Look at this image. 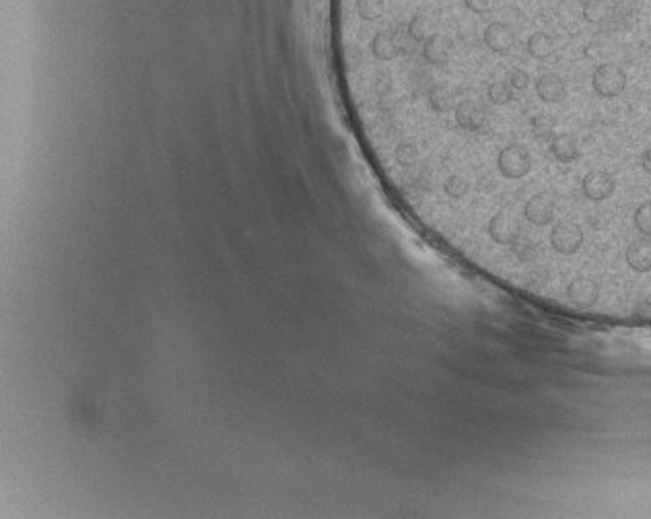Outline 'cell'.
<instances>
[{
    "label": "cell",
    "instance_id": "1",
    "mask_svg": "<svg viewBox=\"0 0 651 519\" xmlns=\"http://www.w3.org/2000/svg\"><path fill=\"white\" fill-rule=\"evenodd\" d=\"M592 87L600 97L612 99L627 87V74L618 64H610V62L602 64V66H597L592 76Z\"/></svg>",
    "mask_w": 651,
    "mask_h": 519
},
{
    "label": "cell",
    "instance_id": "2",
    "mask_svg": "<svg viewBox=\"0 0 651 519\" xmlns=\"http://www.w3.org/2000/svg\"><path fill=\"white\" fill-rule=\"evenodd\" d=\"M497 169L507 179L524 178L532 169V157L525 148L511 144V146L501 148V153L497 155Z\"/></svg>",
    "mask_w": 651,
    "mask_h": 519
},
{
    "label": "cell",
    "instance_id": "3",
    "mask_svg": "<svg viewBox=\"0 0 651 519\" xmlns=\"http://www.w3.org/2000/svg\"><path fill=\"white\" fill-rule=\"evenodd\" d=\"M453 122L462 132H483L487 128V111L474 99H460L453 109Z\"/></svg>",
    "mask_w": 651,
    "mask_h": 519
},
{
    "label": "cell",
    "instance_id": "4",
    "mask_svg": "<svg viewBox=\"0 0 651 519\" xmlns=\"http://www.w3.org/2000/svg\"><path fill=\"white\" fill-rule=\"evenodd\" d=\"M488 235L495 243L499 246H515L520 235H522V227L518 223V218H513L507 213H497L488 221L487 227Z\"/></svg>",
    "mask_w": 651,
    "mask_h": 519
},
{
    "label": "cell",
    "instance_id": "5",
    "mask_svg": "<svg viewBox=\"0 0 651 519\" xmlns=\"http://www.w3.org/2000/svg\"><path fill=\"white\" fill-rule=\"evenodd\" d=\"M583 243V231L577 223L565 221L559 223L550 233V246L559 253H575Z\"/></svg>",
    "mask_w": 651,
    "mask_h": 519
},
{
    "label": "cell",
    "instance_id": "6",
    "mask_svg": "<svg viewBox=\"0 0 651 519\" xmlns=\"http://www.w3.org/2000/svg\"><path fill=\"white\" fill-rule=\"evenodd\" d=\"M483 41H485V46L493 54H507L513 48V44H515V34H513V29L509 25L495 21V23H490V25L485 27Z\"/></svg>",
    "mask_w": 651,
    "mask_h": 519
},
{
    "label": "cell",
    "instance_id": "7",
    "mask_svg": "<svg viewBox=\"0 0 651 519\" xmlns=\"http://www.w3.org/2000/svg\"><path fill=\"white\" fill-rule=\"evenodd\" d=\"M615 178L606 171H590L583 183H581V190L585 198L594 200V202H602L606 198H610L615 194Z\"/></svg>",
    "mask_w": 651,
    "mask_h": 519
},
{
    "label": "cell",
    "instance_id": "8",
    "mask_svg": "<svg viewBox=\"0 0 651 519\" xmlns=\"http://www.w3.org/2000/svg\"><path fill=\"white\" fill-rule=\"evenodd\" d=\"M524 215L532 225L544 227L555 218V200L546 194H536L525 202Z\"/></svg>",
    "mask_w": 651,
    "mask_h": 519
},
{
    "label": "cell",
    "instance_id": "9",
    "mask_svg": "<svg viewBox=\"0 0 651 519\" xmlns=\"http://www.w3.org/2000/svg\"><path fill=\"white\" fill-rule=\"evenodd\" d=\"M600 288L592 281V278H575L569 287H567V297L577 305L581 309H587L597 301Z\"/></svg>",
    "mask_w": 651,
    "mask_h": 519
},
{
    "label": "cell",
    "instance_id": "10",
    "mask_svg": "<svg viewBox=\"0 0 651 519\" xmlns=\"http://www.w3.org/2000/svg\"><path fill=\"white\" fill-rule=\"evenodd\" d=\"M536 93L546 104H559L567 97V87H565V81L559 74L548 72V74H542L536 81Z\"/></svg>",
    "mask_w": 651,
    "mask_h": 519
},
{
    "label": "cell",
    "instance_id": "11",
    "mask_svg": "<svg viewBox=\"0 0 651 519\" xmlns=\"http://www.w3.org/2000/svg\"><path fill=\"white\" fill-rule=\"evenodd\" d=\"M627 264L635 272H650L651 270V239L643 237L633 241L627 248Z\"/></svg>",
    "mask_w": 651,
    "mask_h": 519
},
{
    "label": "cell",
    "instance_id": "12",
    "mask_svg": "<svg viewBox=\"0 0 651 519\" xmlns=\"http://www.w3.org/2000/svg\"><path fill=\"white\" fill-rule=\"evenodd\" d=\"M550 155L561 163H571L579 157V144L571 134H557L550 141Z\"/></svg>",
    "mask_w": 651,
    "mask_h": 519
},
{
    "label": "cell",
    "instance_id": "13",
    "mask_svg": "<svg viewBox=\"0 0 651 519\" xmlns=\"http://www.w3.org/2000/svg\"><path fill=\"white\" fill-rule=\"evenodd\" d=\"M528 54L538 58V60L550 58V56L555 54V39L542 34V31L530 36V39H528Z\"/></svg>",
    "mask_w": 651,
    "mask_h": 519
},
{
    "label": "cell",
    "instance_id": "14",
    "mask_svg": "<svg viewBox=\"0 0 651 519\" xmlns=\"http://www.w3.org/2000/svg\"><path fill=\"white\" fill-rule=\"evenodd\" d=\"M441 190L443 194L450 198V200H462V198L468 196L470 192V181L464 178V176H448V178L441 181Z\"/></svg>",
    "mask_w": 651,
    "mask_h": 519
},
{
    "label": "cell",
    "instance_id": "15",
    "mask_svg": "<svg viewBox=\"0 0 651 519\" xmlns=\"http://www.w3.org/2000/svg\"><path fill=\"white\" fill-rule=\"evenodd\" d=\"M532 134L540 141H552L555 138V130H557V120L548 114H538L532 118Z\"/></svg>",
    "mask_w": 651,
    "mask_h": 519
},
{
    "label": "cell",
    "instance_id": "16",
    "mask_svg": "<svg viewBox=\"0 0 651 519\" xmlns=\"http://www.w3.org/2000/svg\"><path fill=\"white\" fill-rule=\"evenodd\" d=\"M610 13H612V9L606 0H592L587 4H583V11H581V15L587 23H604L606 19H610Z\"/></svg>",
    "mask_w": 651,
    "mask_h": 519
},
{
    "label": "cell",
    "instance_id": "17",
    "mask_svg": "<svg viewBox=\"0 0 651 519\" xmlns=\"http://www.w3.org/2000/svg\"><path fill=\"white\" fill-rule=\"evenodd\" d=\"M487 95L488 99H490V104L505 106V104H509L513 99V89H511L509 83H490L487 89Z\"/></svg>",
    "mask_w": 651,
    "mask_h": 519
},
{
    "label": "cell",
    "instance_id": "18",
    "mask_svg": "<svg viewBox=\"0 0 651 519\" xmlns=\"http://www.w3.org/2000/svg\"><path fill=\"white\" fill-rule=\"evenodd\" d=\"M635 227H637V231L641 233L643 237H650L651 239V202L641 204L635 211Z\"/></svg>",
    "mask_w": 651,
    "mask_h": 519
},
{
    "label": "cell",
    "instance_id": "19",
    "mask_svg": "<svg viewBox=\"0 0 651 519\" xmlns=\"http://www.w3.org/2000/svg\"><path fill=\"white\" fill-rule=\"evenodd\" d=\"M497 2L499 0H462V6L472 15H487L497 6Z\"/></svg>",
    "mask_w": 651,
    "mask_h": 519
},
{
    "label": "cell",
    "instance_id": "20",
    "mask_svg": "<svg viewBox=\"0 0 651 519\" xmlns=\"http://www.w3.org/2000/svg\"><path fill=\"white\" fill-rule=\"evenodd\" d=\"M509 85L513 91H524L530 87V74L525 71H513L509 74Z\"/></svg>",
    "mask_w": 651,
    "mask_h": 519
},
{
    "label": "cell",
    "instance_id": "21",
    "mask_svg": "<svg viewBox=\"0 0 651 519\" xmlns=\"http://www.w3.org/2000/svg\"><path fill=\"white\" fill-rule=\"evenodd\" d=\"M518 256H520L522 260H534V258H536V250H534L532 243H525L522 248H518Z\"/></svg>",
    "mask_w": 651,
    "mask_h": 519
},
{
    "label": "cell",
    "instance_id": "22",
    "mask_svg": "<svg viewBox=\"0 0 651 519\" xmlns=\"http://www.w3.org/2000/svg\"><path fill=\"white\" fill-rule=\"evenodd\" d=\"M641 167L645 169V173H650L651 176V144L643 151V155H641Z\"/></svg>",
    "mask_w": 651,
    "mask_h": 519
},
{
    "label": "cell",
    "instance_id": "23",
    "mask_svg": "<svg viewBox=\"0 0 651 519\" xmlns=\"http://www.w3.org/2000/svg\"><path fill=\"white\" fill-rule=\"evenodd\" d=\"M581 4H587V2H592V0H579Z\"/></svg>",
    "mask_w": 651,
    "mask_h": 519
}]
</instances>
